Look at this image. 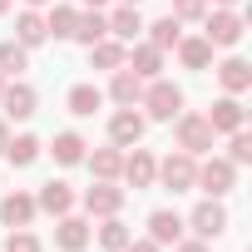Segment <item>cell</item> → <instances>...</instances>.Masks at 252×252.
I'll use <instances>...</instances> for the list:
<instances>
[{
    "instance_id": "cell-37",
    "label": "cell",
    "mask_w": 252,
    "mask_h": 252,
    "mask_svg": "<svg viewBox=\"0 0 252 252\" xmlns=\"http://www.w3.org/2000/svg\"><path fill=\"white\" fill-rule=\"evenodd\" d=\"M5 144H10V129H5V119H0V154H5Z\"/></svg>"
},
{
    "instance_id": "cell-7",
    "label": "cell",
    "mask_w": 252,
    "mask_h": 252,
    "mask_svg": "<svg viewBox=\"0 0 252 252\" xmlns=\"http://www.w3.org/2000/svg\"><path fill=\"white\" fill-rule=\"evenodd\" d=\"M188 227L208 242V237H222V227H227V208L218 203V198H208V203H198L193 213H188Z\"/></svg>"
},
{
    "instance_id": "cell-42",
    "label": "cell",
    "mask_w": 252,
    "mask_h": 252,
    "mask_svg": "<svg viewBox=\"0 0 252 252\" xmlns=\"http://www.w3.org/2000/svg\"><path fill=\"white\" fill-rule=\"evenodd\" d=\"M25 5H45V0H25Z\"/></svg>"
},
{
    "instance_id": "cell-38",
    "label": "cell",
    "mask_w": 252,
    "mask_h": 252,
    "mask_svg": "<svg viewBox=\"0 0 252 252\" xmlns=\"http://www.w3.org/2000/svg\"><path fill=\"white\" fill-rule=\"evenodd\" d=\"M84 5H89V10H99V5H104V0H84Z\"/></svg>"
},
{
    "instance_id": "cell-26",
    "label": "cell",
    "mask_w": 252,
    "mask_h": 252,
    "mask_svg": "<svg viewBox=\"0 0 252 252\" xmlns=\"http://www.w3.org/2000/svg\"><path fill=\"white\" fill-rule=\"evenodd\" d=\"M129 237H134V232H129V222H119V213L104 218V227H99V247H104V252H124Z\"/></svg>"
},
{
    "instance_id": "cell-10",
    "label": "cell",
    "mask_w": 252,
    "mask_h": 252,
    "mask_svg": "<svg viewBox=\"0 0 252 252\" xmlns=\"http://www.w3.org/2000/svg\"><path fill=\"white\" fill-rule=\"evenodd\" d=\"M124 178H129L134 188H154V173H158V158L149 154V149H139L134 144V154H124V168H119Z\"/></svg>"
},
{
    "instance_id": "cell-32",
    "label": "cell",
    "mask_w": 252,
    "mask_h": 252,
    "mask_svg": "<svg viewBox=\"0 0 252 252\" xmlns=\"http://www.w3.org/2000/svg\"><path fill=\"white\" fill-rule=\"evenodd\" d=\"M232 154H227V163L232 168H242V163H252V134H242V129H232V144H227Z\"/></svg>"
},
{
    "instance_id": "cell-15",
    "label": "cell",
    "mask_w": 252,
    "mask_h": 252,
    "mask_svg": "<svg viewBox=\"0 0 252 252\" xmlns=\"http://www.w3.org/2000/svg\"><path fill=\"white\" fill-rule=\"evenodd\" d=\"M124 64H129L139 79H158V74H163V50H154V45L144 40V45H134V55H124Z\"/></svg>"
},
{
    "instance_id": "cell-16",
    "label": "cell",
    "mask_w": 252,
    "mask_h": 252,
    "mask_svg": "<svg viewBox=\"0 0 252 252\" xmlns=\"http://www.w3.org/2000/svg\"><path fill=\"white\" fill-rule=\"evenodd\" d=\"M35 208H45V213H55V218H64V213L74 208V188H69V183H60V178H50V183L40 188V198H35Z\"/></svg>"
},
{
    "instance_id": "cell-9",
    "label": "cell",
    "mask_w": 252,
    "mask_h": 252,
    "mask_svg": "<svg viewBox=\"0 0 252 252\" xmlns=\"http://www.w3.org/2000/svg\"><path fill=\"white\" fill-rule=\"evenodd\" d=\"M144 129H149V119H144V114H134V109H119V114L109 119V144H119V149H134V144L144 139Z\"/></svg>"
},
{
    "instance_id": "cell-34",
    "label": "cell",
    "mask_w": 252,
    "mask_h": 252,
    "mask_svg": "<svg viewBox=\"0 0 252 252\" xmlns=\"http://www.w3.org/2000/svg\"><path fill=\"white\" fill-rule=\"evenodd\" d=\"M208 0H173V20H203Z\"/></svg>"
},
{
    "instance_id": "cell-35",
    "label": "cell",
    "mask_w": 252,
    "mask_h": 252,
    "mask_svg": "<svg viewBox=\"0 0 252 252\" xmlns=\"http://www.w3.org/2000/svg\"><path fill=\"white\" fill-rule=\"evenodd\" d=\"M173 252H208V242H203V237H188V242L178 237V242H173Z\"/></svg>"
},
{
    "instance_id": "cell-43",
    "label": "cell",
    "mask_w": 252,
    "mask_h": 252,
    "mask_svg": "<svg viewBox=\"0 0 252 252\" xmlns=\"http://www.w3.org/2000/svg\"><path fill=\"white\" fill-rule=\"evenodd\" d=\"M0 89H5V74H0Z\"/></svg>"
},
{
    "instance_id": "cell-11",
    "label": "cell",
    "mask_w": 252,
    "mask_h": 252,
    "mask_svg": "<svg viewBox=\"0 0 252 252\" xmlns=\"http://www.w3.org/2000/svg\"><path fill=\"white\" fill-rule=\"evenodd\" d=\"M208 124H213V134H232V129L247 124V109L237 104V94H227V99H218V104L208 109Z\"/></svg>"
},
{
    "instance_id": "cell-33",
    "label": "cell",
    "mask_w": 252,
    "mask_h": 252,
    "mask_svg": "<svg viewBox=\"0 0 252 252\" xmlns=\"http://www.w3.org/2000/svg\"><path fill=\"white\" fill-rule=\"evenodd\" d=\"M5 252H40V237H35V232H25V227H10Z\"/></svg>"
},
{
    "instance_id": "cell-29",
    "label": "cell",
    "mask_w": 252,
    "mask_h": 252,
    "mask_svg": "<svg viewBox=\"0 0 252 252\" xmlns=\"http://www.w3.org/2000/svg\"><path fill=\"white\" fill-rule=\"evenodd\" d=\"M5 158H10L15 168H30V163L40 158V139H35V134H20V139H10V144H5Z\"/></svg>"
},
{
    "instance_id": "cell-27",
    "label": "cell",
    "mask_w": 252,
    "mask_h": 252,
    "mask_svg": "<svg viewBox=\"0 0 252 252\" xmlns=\"http://www.w3.org/2000/svg\"><path fill=\"white\" fill-rule=\"evenodd\" d=\"M178 25H183V20H173V15H163V20L144 25V30H149V45H154V50H173V45L183 40V35H178Z\"/></svg>"
},
{
    "instance_id": "cell-30",
    "label": "cell",
    "mask_w": 252,
    "mask_h": 252,
    "mask_svg": "<svg viewBox=\"0 0 252 252\" xmlns=\"http://www.w3.org/2000/svg\"><path fill=\"white\" fill-rule=\"evenodd\" d=\"M30 64V50L20 40H0V74H20Z\"/></svg>"
},
{
    "instance_id": "cell-5",
    "label": "cell",
    "mask_w": 252,
    "mask_h": 252,
    "mask_svg": "<svg viewBox=\"0 0 252 252\" xmlns=\"http://www.w3.org/2000/svg\"><path fill=\"white\" fill-rule=\"evenodd\" d=\"M232 183H237V168H232L227 158H208V163L198 168V178H193V188H203L208 198H222V193H232Z\"/></svg>"
},
{
    "instance_id": "cell-3",
    "label": "cell",
    "mask_w": 252,
    "mask_h": 252,
    "mask_svg": "<svg viewBox=\"0 0 252 252\" xmlns=\"http://www.w3.org/2000/svg\"><path fill=\"white\" fill-rule=\"evenodd\" d=\"M203 25H208V35H203V40H208L213 50H218V45H237V40H242V30H247V25H242V15H237V10H227V5L208 10V15H203Z\"/></svg>"
},
{
    "instance_id": "cell-22",
    "label": "cell",
    "mask_w": 252,
    "mask_h": 252,
    "mask_svg": "<svg viewBox=\"0 0 252 252\" xmlns=\"http://www.w3.org/2000/svg\"><path fill=\"white\" fill-rule=\"evenodd\" d=\"M104 35H109V20H104L99 10H84V15L74 20V35H69V40H79V45H99Z\"/></svg>"
},
{
    "instance_id": "cell-20",
    "label": "cell",
    "mask_w": 252,
    "mask_h": 252,
    "mask_svg": "<svg viewBox=\"0 0 252 252\" xmlns=\"http://www.w3.org/2000/svg\"><path fill=\"white\" fill-rule=\"evenodd\" d=\"M173 50H178V60H183L188 69H208V64H213V45H208L203 35H188V40H178Z\"/></svg>"
},
{
    "instance_id": "cell-31",
    "label": "cell",
    "mask_w": 252,
    "mask_h": 252,
    "mask_svg": "<svg viewBox=\"0 0 252 252\" xmlns=\"http://www.w3.org/2000/svg\"><path fill=\"white\" fill-rule=\"evenodd\" d=\"M74 20H79V10H74V5H55V10H50V20H45V30H50L55 40H69V35H74Z\"/></svg>"
},
{
    "instance_id": "cell-4",
    "label": "cell",
    "mask_w": 252,
    "mask_h": 252,
    "mask_svg": "<svg viewBox=\"0 0 252 252\" xmlns=\"http://www.w3.org/2000/svg\"><path fill=\"white\" fill-rule=\"evenodd\" d=\"M178 149L193 154V158L213 149V124H208V114H178Z\"/></svg>"
},
{
    "instance_id": "cell-36",
    "label": "cell",
    "mask_w": 252,
    "mask_h": 252,
    "mask_svg": "<svg viewBox=\"0 0 252 252\" xmlns=\"http://www.w3.org/2000/svg\"><path fill=\"white\" fill-rule=\"evenodd\" d=\"M124 252H158V242H154V237H139V242L129 237V247H124Z\"/></svg>"
},
{
    "instance_id": "cell-41",
    "label": "cell",
    "mask_w": 252,
    "mask_h": 252,
    "mask_svg": "<svg viewBox=\"0 0 252 252\" xmlns=\"http://www.w3.org/2000/svg\"><path fill=\"white\" fill-rule=\"evenodd\" d=\"M124 5H144V0H124Z\"/></svg>"
},
{
    "instance_id": "cell-23",
    "label": "cell",
    "mask_w": 252,
    "mask_h": 252,
    "mask_svg": "<svg viewBox=\"0 0 252 252\" xmlns=\"http://www.w3.org/2000/svg\"><path fill=\"white\" fill-rule=\"evenodd\" d=\"M218 79H222L227 94H242V89L252 84V64H247V60H222V64H218Z\"/></svg>"
},
{
    "instance_id": "cell-19",
    "label": "cell",
    "mask_w": 252,
    "mask_h": 252,
    "mask_svg": "<svg viewBox=\"0 0 252 252\" xmlns=\"http://www.w3.org/2000/svg\"><path fill=\"white\" fill-rule=\"evenodd\" d=\"M109 20V35L114 40H134L139 30H144V15H139V5H119L114 15H104Z\"/></svg>"
},
{
    "instance_id": "cell-14",
    "label": "cell",
    "mask_w": 252,
    "mask_h": 252,
    "mask_svg": "<svg viewBox=\"0 0 252 252\" xmlns=\"http://www.w3.org/2000/svg\"><path fill=\"white\" fill-rule=\"evenodd\" d=\"M55 247H60V252H84V247H89V222L74 218V213H64L60 227H55Z\"/></svg>"
},
{
    "instance_id": "cell-39",
    "label": "cell",
    "mask_w": 252,
    "mask_h": 252,
    "mask_svg": "<svg viewBox=\"0 0 252 252\" xmlns=\"http://www.w3.org/2000/svg\"><path fill=\"white\" fill-rule=\"evenodd\" d=\"M5 10H10V0H0V15H5Z\"/></svg>"
},
{
    "instance_id": "cell-28",
    "label": "cell",
    "mask_w": 252,
    "mask_h": 252,
    "mask_svg": "<svg viewBox=\"0 0 252 252\" xmlns=\"http://www.w3.org/2000/svg\"><path fill=\"white\" fill-rule=\"evenodd\" d=\"M64 104H69V114H79V119H89V114H94V109H99V104H104V94H99V89H94V84H74V89H69V99H64Z\"/></svg>"
},
{
    "instance_id": "cell-25",
    "label": "cell",
    "mask_w": 252,
    "mask_h": 252,
    "mask_svg": "<svg viewBox=\"0 0 252 252\" xmlns=\"http://www.w3.org/2000/svg\"><path fill=\"white\" fill-rule=\"evenodd\" d=\"M124 55H129V50H124V40H99V45H89V60H94V69H119L124 64Z\"/></svg>"
},
{
    "instance_id": "cell-1",
    "label": "cell",
    "mask_w": 252,
    "mask_h": 252,
    "mask_svg": "<svg viewBox=\"0 0 252 252\" xmlns=\"http://www.w3.org/2000/svg\"><path fill=\"white\" fill-rule=\"evenodd\" d=\"M139 109H149V119L168 124V119H178V114H183V89H178V84H168V79H149V84H144Z\"/></svg>"
},
{
    "instance_id": "cell-17",
    "label": "cell",
    "mask_w": 252,
    "mask_h": 252,
    "mask_svg": "<svg viewBox=\"0 0 252 252\" xmlns=\"http://www.w3.org/2000/svg\"><path fill=\"white\" fill-rule=\"evenodd\" d=\"M15 40H20L25 50H35V45H45V40H50L45 15H35V5H30V10H20V20H15Z\"/></svg>"
},
{
    "instance_id": "cell-12",
    "label": "cell",
    "mask_w": 252,
    "mask_h": 252,
    "mask_svg": "<svg viewBox=\"0 0 252 252\" xmlns=\"http://www.w3.org/2000/svg\"><path fill=\"white\" fill-rule=\"evenodd\" d=\"M35 198L30 193H5V198H0V222H5V227H30L35 222Z\"/></svg>"
},
{
    "instance_id": "cell-18",
    "label": "cell",
    "mask_w": 252,
    "mask_h": 252,
    "mask_svg": "<svg viewBox=\"0 0 252 252\" xmlns=\"http://www.w3.org/2000/svg\"><path fill=\"white\" fill-rule=\"evenodd\" d=\"M149 237L163 247V242H178L183 237V218L178 213H168V208H158V213H149Z\"/></svg>"
},
{
    "instance_id": "cell-21",
    "label": "cell",
    "mask_w": 252,
    "mask_h": 252,
    "mask_svg": "<svg viewBox=\"0 0 252 252\" xmlns=\"http://www.w3.org/2000/svg\"><path fill=\"white\" fill-rule=\"evenodd\" d=\"M84 149H89V144H84L74 129H64V134H55V149H50V154H55V163L74 168V163H84Z\"/></svg>"
},
{
    "instance_id": "cell-8",
    "label": "cell",
    "mask_w": 252,
    "mask_h": 252,
    "mask_svg": "<svg viewBox=\"0 0 252 252\" xmlns=\"http://www.w3.org/2000/svg\"><path fill=\"white\" fill-rule=\"evenodd\" d=\"M144 84H149V79H139L129 64H119V69H114V79H109V99H114L119 109H139V99H144Z\"/></svg>"
},
{
    "instance_id": "cell-2",
    "label": "cell",
    "mask_w": 252,
    "mask_h": 252,
    "mask_svg": "<svg viewBox=\"0 0 252 252\" xmlns=\"http://www.w3.org/2000/svg\"><path fill=\"white\" fill-rule=\"evenodd\" d=\"M193 178H198V158H193V154H183V149H178V154H168V158L158 163V173H154V183H163L168 193H188V188H193Z\"/></svg>"
},
{
    "instance_id": "cell-24",
    "label": "cell",
    "mask_w": 252,
    "mask_h": 252,
    "mask_svg": "<svg viewBox=\"0 0 252 252\" xmlns=\"http://www.w3.org/2000/svg\"><path fill=\"white\" fill-rule=\"evenodd\" d=\"M84 158H89L94 178H119V168H124V149H119V144H109V149H94V154H84Z\"/></svg>"
},
{
    "instance_id": "cell-6",
    "label": "cell",
    "mask_w": 252,
    "mask_h": 252,
    "mask_svg": "<svg viewBox=\"0 0 252 252\" xmlns=\"http://www.w3.org/2000/svg\"><path fill=\"white\" fill-rule=\"evenodd\" d=\"M124 208V188H114V178H99L94 188H84V213L89 218H114Z\"/></svg>"
},
{
    "instance_id": "cell-40",
    "label": "cell",
    "mask_w": 252,
    "mask_h": 252,
    "mask_svg": "<svg viewBox=\"0 0 252 252\" xmlns=\"http://www.w3.org/2000/svg\"><path fill=\"white\" fill-rule=\"evenodd\" d=\"M213 5H237V0H213Z\"/></svg>"
},
{
    "instance_id": "cell-13",
    "label": "cell",
    "mask_w": 252,
    "mask_h": 252,
    "mask_svg": "<svg viewBox=\"0 0 252 252\" xmlns=\"http://www.w3.org/2000/svg\"><path fill=\"white\" fill-rule=\"evenodd\" d=\"M35 104H40V94L30 84H5V89H0V109H5V119H30Z\"/></svg>"
}]
</instances>
